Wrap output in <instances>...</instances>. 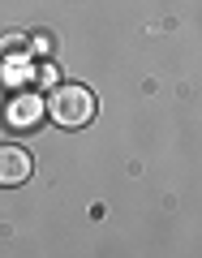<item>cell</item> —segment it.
I'll use <instances>...</instances> for the list:
<instances>
[{
  "instance_id": "3957f363",
  "label": "cell",
  "mask_w": 202,
  "mask_h": 258,
  "mask_svg": "<svg viewBox=\"0 0 202 258\" xmlns=\"http://www.w3.org/2000/svg\"><path fill=\"white\" fill-rule=\"evenodd\" d=\"M35 172V159L26 147H0V185H22Z\"/></svg>"
},
{
  "instance_id": "6da1fadb",
  "label": "cell",
  "mask_w": 202,
  "mask_h": 258,
  "mask_svg": "<svg viewBox=\"0 0 202 258\" xmlns=\"http://www.w3.org/2000/svg\"><path fill=\"white\" fill-rule=\"evenodd\" d=\"M47 116L64 129H82L95 120V95L82 82H56L47 95Z\"/></svg>"
},
{
  "instance_id": "7a4b0ae2",
  "label": "cell",
  "mask_w": 202,
  "mask_h": 258,
  "mask_svg": "<svg viewBox=\"0 0 202 258\" xmlns=\"http://www.w3.org/2000/svg\"><path fill=\"white\" fill-rule=\"evenodd\" d=\"M43 112H47V103L39 99V91H22V95H13V99H9L5 120H9L13 129H35Z\"/></svg>"
},
{
  "instance_id": "277c9868",
  "label": "cell",
  "mask_w": 202,
  "mask_h": 258,
  "mask_svg": "<svg viewBox=\"0 0 202 258\" xmlns=\"http://www.w3.org/2000/svg\"><path fill=\"white\" fill-rule=\"evenodd\" d=\"M30 47H35V52H52V39H47V35H35V39H30Z\"/></svg>"
}]
</instances>
